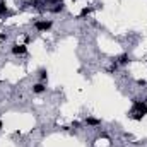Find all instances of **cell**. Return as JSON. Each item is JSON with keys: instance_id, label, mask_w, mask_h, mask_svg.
<instances>
[{"instance_id": "obj_1", "label": "cell", "mask_w": 147, "mask_h": 147, "mask_svg": "<svg viewBox=\"0 0 147 147\" xmlns=\"http://www.w3.org/2000/svg\"><path fill=\"white\" fill-rule=\"evenodd\" d=\"M146 115H147V105L137 101V99H134V108L130 111V116H132L134 120H142Z\"/></svg>"}, {"instance_id": "obj_2", "label": "cell", "mask_w": 147, "mask_h": 147, "mask_svg": "<svg viewBox=\"0 0 147 147\" xmlns=\"http://www.w3.org/2000/svg\"><path fill=\"white\" fill-rule=\"evenodd\" d=\"M34 28H36L38 31H48L51 28V21H36Z\"/></svg>"}, {"instance_id": "obj_3", "label": "cell", "mask_w": 147, "mask_h": 147, "mask_svg": "<svg viewBox=\"0 0 147 147\" xmlns=\"http://www.w3.org/2000/svg\"><path fill=\"white\" fill-rule=\"evenodd\" d=\"M26 51H28V48H26L24 45H14V46H12V53H14V55H24Z\"/></svg>"}, {"instance_id": "obj_4", "label": "cell", "mask_w": 147, "mask_h": 147, "mask_svg": "<svg viewBox=\"0 0 147 147\" xmlns=\"http://www.w3.org/2000/svg\"><path fill=\"white\" fill-rule=\"evenodd\" d=\"M128 62H130V57H128L127 53H123V55L118 57V62H116V63H118V65H127Z\"/></svg>"}, {"instance_id": "obj_5", "label": "cell", "mask_w": 147, "mask_h": 147, "mask_svg": "<svg viewBox=\"0 0 147 147\" xmlns=\"http://www.w3.org/2000/svg\"><path fill=\"white\" fill-rule=\"evenodd\" d=\"M45 84L43 82H38V84H34L33 86V92H36V94H41V92H45Z\"/></svg>"}, {"instance_id": "obj_6", "label": "cell", "mask_w": 147, "mask_h": 147, "mask_svg": "<svg viewBox=\"0 0 147 147\" xmlns=\"http://www.w3.org/2000/svg\"><path fill=\"white\" fill-rule=\"evenodd\" d=\"M86 125L98 127V125H101V120H98V118H87V120H86Z\"/></svg>"}, {"instance_id": "obj_7", "label": "cell", "mask_w": 147, "mask_h": 147, "mask_svg": "<svg viewBox=\"0 0 147 147\" xmlns=\"http://www.w3.org/2000/svg\"><path fill=\"white\" fill-rule=\"evenodd\" d=\"M9 12H7V5H5V2L2 0L0 2V16H7Z\"/></svg>"}, {"instance_id": "obj_8", "label": "cell", "mask_w": 147, "mask_h": 147, "mask_svg": "<svg viewBox=\"0 0 147 147\" xmlns=\"http://www.w3.org/2000/svg\"><path fill=\"white\" fill-rule=\"evenodd\" d=\"M89 14H91V7H86V9H82L80 17H86V16H89Z\"/></svg>"}, {"instance_id": "obj_9", "label": "cell", "mask_w": 147, "mask_h": 147, "mask_svg": "<svg viewBox=\"0 0 147 147\" xmlns=\"http://www.w3.org/2000/svg\"><path fill=\"white\" fill-rule=\"evenodd\" d=\"M46 77H48L46 70H45V69H41V70H39V79H41V80H46Z\"/></svg>"}, {"instance_id": "obj_10", "label": "cell", "mask_w": 147, "mask_h": 147, "mask_svg": "<svg viewBox=\"0 0 147 147\" xmlns=\"http://www.w3.org/2000/svg\"><path fill=\"white\" fill-rule=\"evenodd\" d=\"M3 39H7V34H3V33H2V34H0V41H3Z\"/></svg>"}, {"instance_id": "obj_11", "label": "cell", "mask_w": 147, "mask_h": 147, "mask_svg": "<svg viewBox=\"0 0 147 147\" xmlns=\"http://www.w3.org/2000/svg\"><path fill=\"white\" fill-rule=\"evenodd\" d=\"M2 125H3V123H2V120H0V128H2Z\"/></svg>"}]
</instances>
